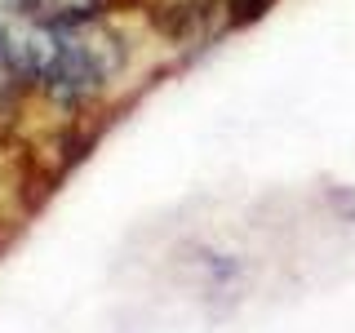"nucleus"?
Segmentation results:
<instances>
[{
    "mask_svg": "<svg viewBox=\"0 0 355 333\" xmlns=\"http://www.w3.org/2000/svg\"><path fill=\"white\" fill-rule=\"evenodd\" d=\"M0 49L58 103L94 98L120 67V40L103 14H62L49 0H0Z\"/></svg>",
    "mask_w": 355,
    "mask_h": 333,
    "instance_id": "obj_1",
    "label": "nucleus"
},
{
    "mask_svg": "<svg viewBox=\"0 0 355 333\" xmlns=\"http://www.w3.org/2000/svg\"><path fill=\"white\" fill-rule=\"evenodd\" d=\"M53 9H62V14H103L107 0H49Z\"/></svg>",
    "mask_w": 355,
    "mask_h": 333,
    "instance_id": "obj_4",
    "label": "nucleus"
},
{
    "mask_svg": "<svg viewBox=\"0 0 355 333\" xmlns=\"http://www.w3.org/2000/svg\"><path fill=\"white\" fill-rule=\"evenodd\" d=\"M22 89H27V80L18 76L14 58L0 49V125H5V120H14V111L22 103Z\"/></svg>",
    "mask_w": 355,
    "mask_h": 333,
    "instance_id": "obj_2",
    "label": "nucleus"
},
{
    "mask_svg": "<svg viewBox=\"0 0 355 333\" xmlns=\"http://www.w3.org/2000/svg\"><path fill=\"white\" fill-rule=\"evenodd\" d=\"M266 9H271V0H227V18L236 22V27H249V22H258Z\"/></svg>",
    "mask_w": 355,
    "mask_h": 333,
    "instance_id": "obj_3",
    "label": "nucleus"
}]
</instances>
